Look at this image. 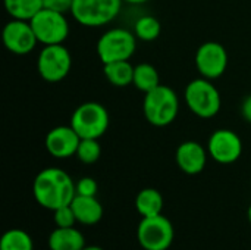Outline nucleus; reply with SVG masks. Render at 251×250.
I'll return each mask as SVG.
<instances>
[{"instance_id": "obj_30", "label": "nucleus", "mask_w": 251, "mask_h": 250, "mask_svg": "<svg viewBox=\"0 0 251 250\" xmlns=\"http://www.w3.org/2000/svg\"><path fill=\"white\" fill-rule=\"evenodd\" d=\"M247 217H249V221H250V224H251V205L249 206V211H247Z\"/></svg>"}, {"instance_id": "obj_10", "label": "nucleus", "mask_w": 251, "mask_h": 250, "mask_svg": "<svg viewBox=\"0 0 251 250\" xmlns=\"http://www.w3.org/2000/svg\"><path fill=\"white\" fill-rule=\"evenodd\" d=\"M228 52L218 41H206L196 52V68L203 78L218 80L228 68Z\"/></svg>"}, {"instance_id": "obj_13", "label": "nucleus", "mask_w": 251, "mask_h": 250, "mask_svg": "<svg viewBox=\"0 0 251 250\" xmlns=\"http://www.w3.org/2000/svg\"><path fill=\"white\" fill-rule=\"evenodd\" d=\"M81 137L71 125H59L51 128L46 136V149L56 159H68L76 155Z\"/></svg>"}, {"instance_id": "obj_1", "label": "nucleus", "mask_w": 251, "mask_h": 250, "mask_svg": "<svg viewBox=\"0 0 251 250\" xmlns=\"http://www.w3.org/2000/svg\"><path fill=\"white\" fill-rule=\"evenodd\" d=\"M32 194L40 206L53 212L72 203L76 196L75 181L60 168H46L35 175L32 183Z\"/></svg>"}, {"instance_id": "obj_16", "label": "nucleus", "mask_w": 251, "mask_h": 250, "mask_svg": "<svg viewBox=\"0 0 251 250\" xmlns=\"http://www.w3.org/2000/svg\"><path fill=\"white\" fill-rule=\"evenodd\" d=\"M84 246H85V237L75 227H68V228L56 227L49 236L50 250H81Z\"/></svg>"}, {"instance_id": "obj_19", "label": "nucleus", "mask_w": 251, "mask_h": 250, "mask_svg": "<svg viewBox=\"0 0 251 250\" xmlns=\"http://www.w3.org/2000/svg\"><path fill=\"white\" fill-rule=\"evenodd\" d=\"M3 3L9 16L21 21H31L44 7V0H3Z\"/></svg>"}, {"instance_id": "obj_17", "label": "nucleus", "mask_w": 251, "mask_h": 250, "mask_svg": "<svg viewBox=\"0 0 251 250\" xmlns=\"http://www.w3.org/2000/svg\"><path fill=\"white\" fill-rule=\"evenodd\" d=\"M165 206L163 196L156 189H143L135 197V209L141 218L160 215Z\"/></svg>"}, {"instance_id": "obj_9", "label": "nucleus", "mask_w": 251, "mask_h": 250, "mask_svg": "<svg viewBox=\"0 0 251 250\" xmlns=\"http://www.w3.org/2000/svg\"><path fill=\"white\" fill-rule=\"evenodd\" d=\"M72 68L71 52L63 44L44 46L37 57V71L47 83H59L68 77Z\"/></svg>"}, {"instance_id": "obj_23", "label": "nucleus", "mask_w": 251, "mask_h": 250, "mask_svg": "<svg viewBox=\"0 0 251 250\" xmlns=\"http://www.w3.org/2000/svg\"><path fill=\"white\" fill-rule=\"evenodd\" d=\"M75 156L78 158L79 162H82L85 165L96 164L101 156V146H100L99 140H96V139H81Z\"/></svg>"}, {"instance_id": "obj_6", "label": "nucleus", "mask_w": 251, "mask_h": 250, "mask_svg": "<svg viewBox=\"0 0 251 250\" xmlns=\"http://www.w3.org/2000/svg\"><path fill=\"white\" fill-rule=\"evenodd\" d=\"M69 125L81 139L99 140L109 128V112L101 103L85 102L74 111Z\"/></svg>"}, {"instance_id": "obj_22", "label": "nucleus", "mask_w": 251, "mask_h": 250, "mask_svg": "<svg viewBox=\"0 0 251 250\" xmlns=\"http://www.w3.org/2000/svg\"><path fill=\"white\" fill-rule=\"evenodd\" d=\"M162 32V25L153 15H143L134 24V34L141 41H154Z\"/></svg>"}, {"instance_id": "obj_18", "label": "nucleus", "mask_w": 251, "mask_h": 250, "mask_svg": "<svg viewBox=\"0 0 251 250\" xmlns=\"http://www.w3.org/2000/svg\"><path fill=\"white\" fill-rule=\"evenodd\" d=\"M134 68L129 60H118L103 65V72L106 80L115 87H126L132 84Z\"/></svg>"}, {"instance_id": "obj_20", "label": "nucleus", "mask_w": 251, "mask_h": 250, "mask_svg": "<svg viewBox=\"0 0 251 250\" xmlns=\"http://www.w3.org/2000/svg\"><path fill=\"white\" fill-rule=\"evenodd\" d=\"M132 85L143 91L144 94L160 85V77L157 69L151 63H138L134 68V80Z\"/></svg>"}, {"instance_id": "obj_12", "label": "nucleus", "mask_w": 251, "mask_h": 250, "mask_svg": "<svg viewBox=\"0 0 251 250\" xmlns=\"http://www.w3.org/2000/svg\"><path fill=\"white\" fill-rule=\"evenodd\" d=\"M1 38L4 47L18 56L31 53L38 43L31 22L21 19H10L6 22L1 31Z\"/></svg>"}, {"instance_id": "obj_21", "label": "nucleus", "mask_w": 251, "mask_h": 250, "mask_svg": "<svg viewBox=\"0 0 251 250\" xmlns=\"http://www.w3.org/2000/svg\"><path fill=\"white\" fill-rule=\"evenodd\" d=\"M0 250H34V242L26 231L12 228L1 236Z\"/></svg>"}, {"instance_id": "obj_3", "label": "nucleus", "mask_w": 251, "mask_h": 250, "mask_svg": "<svg viewBox=\"0 0 251 250\" xmlns=\"http://www.w3.org/2000/svg\"><path fill=\"white\" fill-rule=\"evenodd\" d=\"M184 99L188 109L201 119H210L216 116L222 106V97L212 80L196 78L185 87Z\"/></svg>"}, {"instance_id": "obj_25", "label": "nucleus", "mask_w": 251, "mask_h": 250, "mask_svg": "<svg viewBox=\"0 0 251 250\" xmlns=\"http://www.w3.org/2000/svg\"><path fill=\"white\" fill-rule=\"evenodd\" d=\"M75 190L79 196H96L99 190L97 181L91 177H84L75 183Z\"/></svg>"}, {"instance_id": "obj_14", "label": "nucleus", "mask_w": 251, "mask_h": 250, "mask_svg": "<svg viewBox=\"0 0 251 250\" xmlns=\"http://www.w3.org/2000/svg\"><path fill=\"white\" fill-rule=\"evenodd\" d=\"M207 149H204L199 141L188 140L182 141L175 152V161L178 168L187 175L200 174L207 164Z\"/></svg>"}, {"instance_id": "obj_2", "label": "nucleus", "mask_w": 251, "mask_h": 250, "mask_svg": "<svg viewBox=\"0 0 251 250\" xmlns=\"http://www.w3.org/2000/svg\"><path fill=\"white\" fill-rule=\"evenodd\" d=\"M143 113L149 124L154 127H168L179 113V97L174 88L160 84L144 94Z\"/></svg>"}, {"instance_id": "obj_24", "label": "nucleus", "mask_w": 251, "mask_h": 250, "mask_svg": "<svg viewBox=\"0 0 251 250\" xmlns=\"http://www.w3.org/2000/svg\"><path fill=\"white\" fill-rule=\"evenodd\" d=\"M53 221H54V225L59 228L74 227L76 224V218H75L72 206L68 205V206H62V208L53 211Z\"/></svg>"}, {"instance_id": "obj_29", "label": "nucleus", "mask_w": 251, "mask_h": 250, "mask_svg": "<svg viewBox=\"0 0 251 250\" xmlns=\"http://www.w3.org/2000/svg\"><path fill=\"white\" fill-rule=\"evenodd\" d=\"M81 250H104L103 248H100V246H84Z\"/></svg>"}, {"instance_id": "obj_26", "label": "nucleus", "mask_w": 251, "mask_h": 250, "mask_svg": "<svg viewBox=\"0 0 251 250\" xmlns=\"http://www.w3.org/2000/svg\"><path fill=\"white\" fill-rule=\"evenodd\" d=\"M72 3L74 0H44V7L66 15L68 12H71Z\"/></svg>"}, {"instance_id": "obj_11", "label": "nucleus", "mask_w": 251, "mask_h": 250, "mask_svg": "<svg viewBox=\"0 0 251 250\" xmlns=\"http://www.w3.org/2000/svg\"><path fill=\"white\" fill-rule=\"evenodd\" d=\"M207 152L212 159L221 165H231L243 155V141L240 136L228 128H219L212 133L207 141Z\"/></svg>"}, {"instance_id": "obj_15", "label": "nucleus", "mask_w": 251, "mask_h": 250, "mask_svg": "<svg viewBox=\"0 0 251 250\" xmlns=\"http://www.w3.org/2000/svg\"><path fill=\"white\" fill-rule=\"evenodd\" d=\"M76 222L82 225H96L103 218V206L96 196H79L76 194L71 203Z\"/></svg>"}, {"instance_id": "obj_28", "label": "nucleus", "mask_w": 251, "mask_h": 250, "mask_svg": "<svg viewBox=\"0 0 251 250\" xmlns=\"http://www.w3.org/2000/svg\"><path fill=\"white\" fill-rule=\"evenodd\" d=\"M124 3H128V4H144L150 0H122Z\"/></svg>"}, {"instance_id": "obj_27", "label": "nucleus", "mask_w": 251, "mask_h": 250, "mask_svg": "<svg viewBox=\"0 0 251 250\" xmlns=\"http://www.w3.org/2000/svg\"><path fill=\"white\" fill-rule=\"evenodd\" d=\"M241 115L247 122L251 124V94L244 99V102L241 105Z\"/></svg>"}, {"instance_id": "obj_8", "label": "nucleus", "mask_w": 251, "mask_h": 250, "mask_svg": "<svg viewBox=\"0 0 251 250\" xmlns=\"http://www.w3.org/2000/svg\"><path fill=\"white\" fill-rule=\"evenodd\" d=\"M29 22L43 46L63 44L69 35V21L65 13L43 7Z\"/></svg>"}, {"instance_id": "obj_7", "label": "nucleus", "mask_w": 251, "mask_h": 250, "mask_svg": "<svg viewBox=\"0 0 251 250\" xmlns=\"http://www.w3.org/2000/svg\"><path fill=\"white\" fill-rule=\"evenodd\" d=\"M175 230L165 215L141 218L137 228L138 245L144 250H168L174 243Z\"/></svg>"}, {"instance_id": "obj_4", "label": "nucleus", "mask_w": 251, "mask_h": 250, "mask_svg": "<svg viewBox=\"0 0 251 250\" xmlns=\"http://www.w3.org/2000/svg\"><path fill=\"white\" fill-rule=\"evenodd\" d=\"M137 37L126 28L115 27L104 31L96 46L103 65L118 60H129L137 49Z\"/></svg>"}, {"instance_id": "obj_5", "label": "nucleus", "mask_w": 251, "mask_h": 250, "mask_svg": "<svg viewBox=\"0 0 251 250\" xmlns=\"http://www.w3.org/2000/svg\"><path fill=\"white\" fill-rule=\"evenodd\" d=\"M122 3V0H74L71 15L82 27L97 28L115 21Z\"/></svg>"}]
</instances>
